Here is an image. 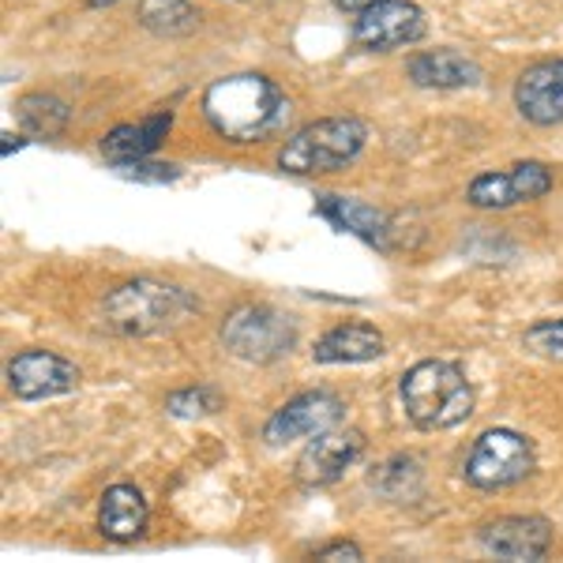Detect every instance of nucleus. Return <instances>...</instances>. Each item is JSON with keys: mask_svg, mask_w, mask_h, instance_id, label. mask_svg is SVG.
I'll return each instance as SVG.
<instances>
[{"mask_svg": "<svg viewBox=\"0 0 563 563\" xmlns=\"http://www.w3.org/2000/svg\"><path fill=\"white\" fill-rule=\"evenodd\" d=\"M387 339L372 323H339L320 334L312 346L316 365H368L384 357Z\"/></svg>", "mask_w": 563, "mask_h": 563, "instance_id": "nucleus-18", "label": "nucleus"}, {"mask_svg": "<svg viewBox=\"0 0 563 563\" xmlns=\"http://www.w3.org/2000/svg\"><path fill=\"white\" fill-rule=\"evenodd\" d=\"M552 541H556V530H552V522L541 519V515H504V519L477 530V544L488 556L511 560V563L549 556Z\"/></svg>", "mask_w": 563, "mask_h": 563, "instance_id": "nucleus-12", "label": "nucleus"}, {"mask_svg": "<svg viewBox=\"0 0 563 563\" xmlns=\"http://www.w3.org/2000/svg\"><path fill=\"white\" fill-rule=\"evenodd\" d=\"M515 109L538 129L563 124V57H544L515 79Z\"/></svg>", "mask_w": 563, "mask_h": 563, "instance_id": "nucleus-13", "label": "nucleus"}, {"mask_svg": "<svg viewBox=\"0 0 563 563\" xmlns=\"http://www.w3.org/2000/svg\"><path fill=\"white\" fill-rule=\"evenodd\" d=\"M117 174L135 180V185H174V180H180V166H174V162L140 158V162H129V166H117Z\"/></svg>", "mask_w": 563, "mask_h": 563, "instance_id": "nucleus-24", "label": "nucleus"}, {"mask_svg": "<svg viewBox=\"0 0 563 563\" xmlns=\"http://www.w3.org/2000/svg\"><path fill=\"white\" fill-rule=\"evenodd\" d=\"M365 451V432L361 429H331L305 443L301 459L294 466V477L301 488H327L334 485Z\"/></svg>", "mask_w": 563, "mask_h": 563, "instance_id": "nucleus-11", "label": "nucleus"}, {"mask_svg": "<svg viewBox=\"0 0 563 563\" xmlns=\"http://www.w3.org/2000/svg\"><path fill=\"white\" fill-rule=\"evenodd\" d=\"M0 140H4V143H0V154H4V158H12V151H23V147H26V132H23V135L4 132Z\"/></svg>", "mask_w": 563, "mask_h": 563, "instance_id": "nucleus-26", "label": "nucleus"}, {"mask_svg": "<svg viewBox=\"0 0 563 563\" xmlns=\"http://www.w3.org/2000/svg\"><path fill=\"white\" fill-rule=\"evenodd\" d=\"M121 4V0H87V8H113Z\"/></svg>", "mask_w": 563, "mask_h": 563, "instance_id": "nucleus-28", "label": "nucleus"}, {"mask_svg": "<svg viewBox=\"0 0 563 563\" xmlns=\"http://www.w3.org/2000/svg\"><path fill=\"white\" fill-rule=\"evenodd\" d=\"M372 488H376L379 496L395 499V504H413L417 496H421L424 488V474H421V462L410 459V455H395L387 462H379L376 470H372Z\"/></svg>", "mask_w": 563, "mask_h": 563, "instance_id": "nucleus-21", "label": "nucleus"}, {"mask_svg": "<svg viewBox=\"0 0 563 563\" xmlns=\"http://www.w3.org/2000/svg\"><path fill=\"white\" fill-rule=\"evenodd\" d=\"M199 113L218 140L233 143V147H252V143L278 140L289 129L294 102L263 71H233L203 90Z\"/></svg>", "mask_w": 563, "mask_h": 563, "instance_id": "nucleus-1", "label": "nucleus"}, {"mask_svg": "<svg viewBox=\"0 0 563 563\" xmlns=\"http://www.w3.org/2000/svg\"><path fill=\"white\" fill-rule=\"evenodd\" d=\"M225 406V395L211 384H196L185 390H174L166 398V413L180 417V421H196V417H211Z\"/></svg>", "mask_w": 563, "mask_h": 563, "instance_id": "nucleus-22", "label": "nucleus"}, {"mask_svg": "<svg viewBox=\"0 0 563 563\" xmlns=\"http://www.w3.org/2000/svg\"><path fill=\"white\" fill-rule=\"evenodd\" d=\"M312 560H350V563H357V560H365V549H361L357 541L339 538V541L320 544V549L312 552Z\"/></svg>", "mask_w": 563, "mask_h": 563, "instance_id": "nucleus-25", "label": "nucleus"}, {"mask_svg": "<svg viewBox=\"0 0 563 563\" xmlns=\"http://www.w3.org/2000/svg\"><path fill=\"white\" fill-rule=\"evenodd\" d=\"M406 79L421 90H466V87H477L485 79V71L470 53L462 49H421L406 60Z\"/></svg>", "mask_w": 563, "mask_h": 563, "instance_id": "nucleus-14", "label": "nucleus"}, {"mask_svg": "<svg viewBox=\"0 0 563 563\" xmlns=\"http://www.w3.org/2000/svg\"><path fill=\"white\" fill-rule=\"evenodd\" d=\"M398 398L402 410L421 432H448L470 421L474 413V384L455 361H417L413 368L402 372L398 379Z\"/></svg>", "mask_w": 563, "mask_h": 563, "instance_id": "nucleus-3", "label": "nucleus"}, {"mask_svg": "<svg viewBox=\"0 0 563 563\" xmlns=\"http://www.w3.org/2000/svg\"><path fill=\"white\" fill-rule=\"evenodd\" d=\"M424 34L429 23L413 0H376L368 12L353 20V45L361 53H395L417 45Z\"/></svg>", "mask_w": 563, "mask_h": 563, "instance_id": "nucleus-9", "label": "nucleus"}, {"mask_svg": "<svg viewBox=\"0 0 563 563\" xmlns=\"http://www.w3.org/2000/svg\"><path fill=\"white\" fill-rule=\"evenodd\" d=\"M368 143V124L361 117H320L286 135L278 147V169L294 177L339 174L353 166Z\"/></svg>", "mask_w": 563, "mask_h": 563, "instance_id": "nucleus-4", "label": "nucleus"}, {"mask_svg": "<svg viewBox=\"0 0 563 563\" xmlns=\"http://www.w3.org/2000/svg\"><path fill=\"white\" fill-rule=\"evenodd\" d=\"M135 20L154 38H185L199 26V8L192 0H140Z\"/></svg>", "mask_w": 563, "mask_h": 563, "instance_id": "nucleus-19", "label": "nucleus"}, {"mask_svg": "<svg viewBox=\"0 0 563 563\" xmlns=\"http://www.w3.org/2000/svg\"><path fill=\"white\" fill-rule=\"evenodd\" d=\"M199 312L192 289L162 278H129L102 297V320L109 331L124 339H154V334L177 331Z\"/></svg>", "mask_w": 563, "mask_h": 563, "instance_id": "nucleus-2", "label": "nucleus"}, {"mask_svg": "<svg viewBox=\"0 0 563 563\" xmlns=\"http://www.w3.org/2000/svg\"><path fill=\"white\" fill-rule=\"evenodd\" d=\"M342 417H346V402H342L339 390H327V387L301 390V395L282 402L278 410L267 417L263 440H267L271 448H286V443L312 440V435H320V432L339 429Z\"/></svg>", "mask_w": 563, "mask_h": 563, "instance_id": "nucleus-7", "label": "nucleus"}, {"mask_svg": "<svg viewBox=\"0 0 563 563\" xmlns=\"http://www.w3.org/2000/svg\"><path fill=\"white\" fill-rule=\"evenodd\" d=\"M151 519L147 496L135 485H109L98 499V533L113 544H132L143 538Z\"/></svg>", "mask_w": 563, "mask_h": 563, "instance_id": "nucleus-17", "label": "nucleus"}, {"mask_svg": "<svg viewBox=\"0 0 563 563\" xmlns=\"http://www.w3.org/2000/svg\"><path fill=\"white\" fill-rule=\"evenodd\" d=\"M218 339L230 357L249 361V365H271V361L289 357V350L297 346V320L275 305L249 301L225 316Z\"/></svg>", "mask_w": 563, "mask_h": 563, "instance_id": "nucleus-5", "label": "nucleus"}, {"mask_svg": "<svg viewBox=\"0 0 563 563\" xmlns=\"http://www.w3.org/2000/svg\"><path fill=\"white\" fill-rule=\"evenodd\" d=\"M372 4H376V0H334V8H339V12H346V15H361V12H368Z\"/></svg>", "mask_w": 563, "mask_h": 563, "instance_id": "nucleus-27", "label": "nucleus"}, {"mask_svg": "<svg viewBox=\"0 0 563 563\" xmlns=\"http://www.w3.org/2000/svg\"><path fill=\"white\" fill-rule=\"evenodd\" d=\"M538 466L533 440L515 429H488L481 432L462 462V477L477 493H504V488L522 485Z\"/></svg>", "mask_w": 563, "mask_h": 563, "instance_id": "nucleus-6", "label": "nucleus"}, {"mask_svg": "<svg viewBox=\"0 0 563 563\" xmlns=\"http://www.w3.org/2000/svg\"><path fill=\"white\" fill-rule=\"evenodd\" d=\"M169 129H174V109H154L135 124H117L102 135V154L109 166H129V162L151 158L154 151L166 143Z\"/></svg>", "mask_w": 563, "mask_h": 563, "instance_id": "nucleus-16", "label": "nucleus"}, {"mask_svg": "<svg viewBox=\"0 0 563 563\" xmlns=\"http://www.w3.org/2000/svg\"><path fill=\"white\" fill-rule=\"evenodd\" d=\"M316 214L327 218L339 233H350V238L372 244L379 252H390V218L379 211V207L365 203L357 196H316Z\"/></svg>", "mask_w": 563, "mask_h": 563, "instance_id": "nucleus-15", "label": "nucleus"}, {"mask_svg": "<svg viewBox=\"0 0 563 563\" xmlns=\"http://www.w3.org/2000/svg\"><path fill=\"white\" fill-rule=\"evenodd\" d=\"M79 379H84V372L76 368V361L53 350H20L8 361V390L20 402H45V398L71 395Z\"/></svg>", "mask_w": 563, "mask_h": 563, "instance_id": "nucleus-10", "label": "nucleus"}, {"mask_svg": "<svg viewBox=\"0 0 563 563\" xmlns=\"http://www.w3.org/2000/svg\"><path fill=\"white\" fill-rule=\"evenodd\" d=\"M522 346L541 361H556L563 365V320H538L533 327H526Z\"/></svg>", "mask_w": 563, "mask_h": 563, "instance_id": "nucleus-23", "label": "nucleus"}, {"mask_svg": "<svg viewBox=\"0 0 563 563\" xmlns=\"http://www.w3.org/2000/svg\"><path fill=\"white\" fill-rule=\"evenodd\" d=\"M15 117H20V129L26 135H34V140H57V135L68 129L71 109L65 98L34 90V95H23L20 102H15Z\"/></svg>", "mask_w": 563, "mask_h": 563, "instance_id": "nucleus-20", "label": "nucleus"}, {"mask_svg": "<svg viewBox=\"0 0 563 563\" xmlns=\"http://www.w3.org/2000/svg\"><path fill=\"white\" fill-rule=\"evenodd\" d=\"M556 185L552 169L544 162H515L507 169H485L466 185V203L477 211H507V207L544 199Z\"/></svg>", "mask_w": 563, "mask_h": 563, "instance_id": "nucleus-8", "label": "nucleus"}]
</instances>
